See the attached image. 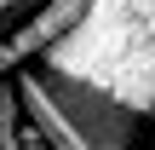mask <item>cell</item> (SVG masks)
<instances>
[{
    "label": "cell",
    "instance_id": "obj_1",
    "mask_svg": "<svg viewBox=\"0 0 155 150\" xmlns=\"http://www.w3.org/2000/svg\"><path fill=\"white\" fill-rule=\"evenodd\" d=\"M46 81H52V92L63 98V110H69L104 150H138L144 116H132L127 104H115L109 92H98V87H86V81H69V75H46Z\"/></svg>",
    "mask_w": 155,
    "mask_h": 150
},
{
    "label": "cell",
    "instance_id": "obj_2",
    "mask_svg": "<svg viewBox=\"0 0 155 150\" xmlns=\"http://www.w3.org/2000/svg\"><path fill=\"white\" fill-rule=\"evenodd\" d=\"M12 87H17V98H23V121H29L52 150H104L81 121H75V116H69V110H63V98L52 92V81H46V69H40V64L17 69V81H12Z\"/></svg>",
    "mask_w": 155,
    "mask_h": 150
},
{
    "label": "cell",
    "instance_id": "obj_3",
    "mask_svg": "<svg viewBox=\"0 0 155 150\" xmlns=\"http://www.w3.org/2000/svg\"><path fill=\"white\" fill-rule=\"evenodd\" d=\"M81 12H86V0H40L35 12H23V23L0 40V69H6V75H17V69L40 64V52H46V46H58V40L81 23Z\"/></svg>",
    "mask_w": 155,
    "mask_h": 150
},
{
    "label": "cell",
    "instance_id": "obj_4",
    "mask_svg": "<svg viewBox=\"0 0 155 150\" xmlns=\"http://www.w3.org/2000/svg\"><path fill=\"white\" fill-rule=\"evenodd\" d=\"M23 139V98H17V87H6L0 92V150H17Z\"/></svg>",
    "mask_w": 155,
    "mask_h": 150
},
{
    "label": "cell",
    "instance_id": "obj_5",
    "mask_svg": "<svg viewBox=\"0 0 155 150\" xmlns=\"http://www.w3.org/2000/svg\"><path fill=\"white\" fill-rule=\"evenodd\" d=\"M35 6H40V0H0V23L17 17V12H35Z\"/></svg>",
    "mask_w": 155,
    "mask_h": 150
},
{
    "label": "cell",
    "instance_id": "obj_6",
    "mask_svg": "<svg viewBox=\"0 0 155 150\" xmlns=\"http://www.w3.org/2000/svg\"><path fill=\"white\" fill-rule=\"evenodd\" d=\"M17 150H52V145H46V139H40L35 127H23V139H17Z\"/></svg>",
    "mask_w": 155,
    "mask_h": 150
}]
</instances>
